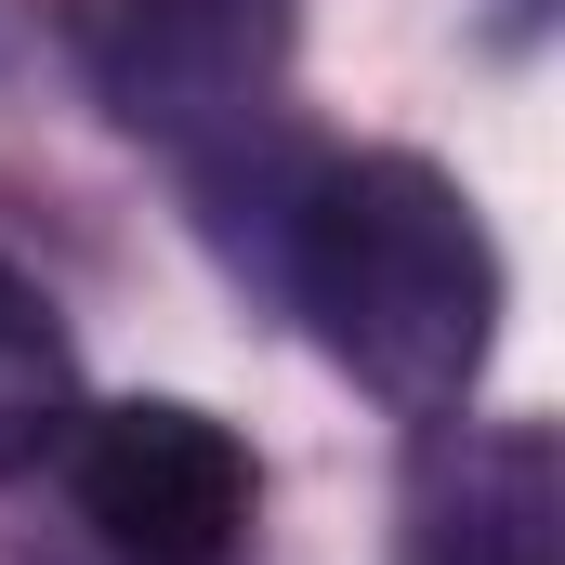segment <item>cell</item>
Returning a JSON list of instances; mask_svg holds the SVG:
<instances>
[{"label": "cell", "mask_w": 565, "mask_h": 565, "mask_svg": "<svg viewBox=\"0 0 565 565\" xmlns=\"http://www.w3.org/2000/svg\"><path fill=\"white\" fill-rule=\"evenodd\" d=\"M289 289L316 316V342L408 422H447L500 342V250L473 224V198L408 158V145H369V158H329L302 184V237H289Z\"/></svg>", "instance_id": "cell-1"}, {"label": "cell", "mask_w": 565, "mask_h": 565, "mask_svg": "<svg viewBox=\"0 0 565 565\" xmlns=\"http://www.w3.org/2000/svg\"><path fill=\"white\" fill-rule=\"evenodd\" d=\"M66 26H79V66L119 106V132L158 145L264 119L289 53V0H66Z\"/></svg>", "instance_id": "cell-3"}, {"label": "cell", "mask_w": 565, "mask_h": 565, "mask_svg": "<svg viewBox=\"0 0 565 565\" xmlns=\"http://www.w3.org/2000/svg\"><path fill=\"white\" fill-rule=\"evenodd\" d=\"M395 565H565V460L540 422L434 434L408 473V540Z\"/></svg>", "instance_id": "cell-4"}, {"label": "cell", "mask_w": 565, "mask_h": 565, "mask_svg": "<svg viewBox=\"0 0 565 565\" xmlns=\"http://www.w3.org/2000/svg\"><path fill=\"white\" fill-rule=\"evenodd\" d=\"M66 473H79V513L106 526L119 565H224L250 540V500H264L250 447L211 408H184V395L93 408L79 447H66Z\"/></svg>", "instance_id": "cell-2"}, {"label": "cell", "mask_w": 565, "mask_h": 565, "mask_svg": "<svg viewBox=\"0 0 565 565\" xmlns=\"http://www.w3.org/2000/svg\"><path fill=\"white\" fill-rule=\"evenodd\" d=\"M66 422H79V355H66V329H53V302L0 264V487H13Z\"/></svg>", "instance_id": "cell-5"}]
</instances>
